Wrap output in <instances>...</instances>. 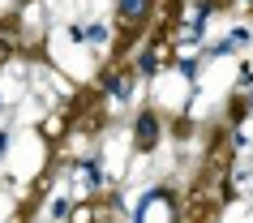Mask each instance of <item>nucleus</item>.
Masks as SVG:
<instances>
[{
    "instance_id": "nucleus-1",
    "label": "nucleus",
    "mask_w": 253,
    "mask_h": 223,
    "mask_svg": "<svg viewBox=\"0 0 253 223\" xmlns=\"http://www.w3.org/2000/svg\"><path fill=\"white\" fill-rule=\"evenodd\" d=\"M155 142H159V120H155V112H142L137 116V146L150 150Z\"/></svg>"
},
{
    "instance_id": "nucleus-2",
    "label": "nucleus",
    "mask_w": 253,
    "mask_h": 223,
    "mask_svg": "<svg viewBox=\"0 0 253 223\" xmlns=\"http://www.w3.org/2000/svg\"><path fill=\"white\" fill-rule=\"evenodd\" d=\"M146 4H150V0H120V13H125V17H142V13H146Z\"/></svg>"
}]
</instances>
